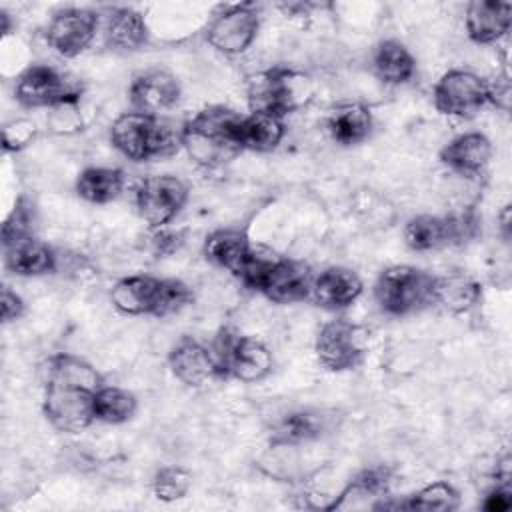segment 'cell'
<instances>
[{
  "label": "cell",
  "instance_id": "obj_1",
  "mask_svg": "<svg viewBox=\"0 0 512 512\" xmlns=\"http://www.w3.org/2000/svg\"><path fill=\"white\" fill-rule=\"evenodd\" d=\"M242 114L226 106H206L182 124V148L202 166H220L240 150Z\"/></svg>",
  "mask_w": 512,
  "mask_h": 512
},
{
  "label": "cell",
  "instance_id": "obj_2",
  "mask_svg": "<svg viewBox=\"0 0 512 512\" xmlns=\"http://www.w3.org/2000/svg\"><path fill=\"white\" fill-rule=\"evenodd\" d=\"M114 148L134 162L166 158L182 148V124L142 112L120 114L110 128Z\"/></svg>",
  "mask_w": 512,
  "mask_h": 512
},
{
  "label": "cell",
  "instance_id": "obj_3",
  "mask_svg": "<svg viewBox=\"0 0 512 512\" xmlns=\"http://www.w3.org/2000/svg\"><path fill=\"white\" fill-rule=\"evenodd\" d=\"M374 298L392 316L418 312L434 304V274L408 264L390 266L376 278Z\"/></svg>",
  "mask_w": 512,
  "mask_h": 512
},
{
  "label": "cell",
  "instance_id": "obj_4",
  "mask_svg": "<svg viewBox=\"0 0 512 512\" xmlns=\"http://www.w3.org/2000/svg\"><path fill=\"white\" fill-rule=\"evenodd\" d=\"M210 348L220 378L258 382L264 380L274 368V358L268 346L252 336L222 330Z\"/></svg>",
  "mask_w": 512,
  "mask_h": 512
},
{
  "label": "cell",
  "instance_id": "obj_5",
  "mask_svg": "<svg viewBox=\"0 0 512 512\" xmlns=\"http://www.w3.org/2000/svg\"><path fill=\"white\" fill-rule=\"evenodd\" d=\"M308 94L310 88L306 76L280 66L256 74L248 84L250 110L280 118L304 104Z\"/></svg>",
  "mask_w": 512,
  "mask_h": 512
},
{
  "label": "cell",
  "instance_id": "obj_6",
  "mask_svg": "<svg viewBox=\"0 0 512 512\" xmlns=\"http://www.w3.org/2000/svg\"><path fill=\"white\" fill-rule=\"evenodd\" d=\"M476 232H478V218L472 212L450 214V216L422 214L406 222L404 242L410 250L424 252V250H436L442 246L462 244L474 238Z\"/></svg>",
  "mask_w": 512,
  "mask_h": 512
},
{
  "label": "cell",
  "instance_id": "obj_7",
  "mask_svg": "<svg viewBox=\"0 0 512 512\" xmlns=\"http://www.w3.org/2000/svg\"><path fill=\"white\" fill-rule=\"evenodd\" d=\"M94 390L66 384V382H46L42 412L46 420L60 432H82L96 420L94 410Z\"/></svg>",
  "mask_w": 512,
  "mask_h": 512
},
{
  "label": "cell",
  "instance_id": "obj_8",
  "mask_svg": "<svg viewBox=\"0 0 512 512\" xmlns=\"http://www.w3.org/2000/svg\"><path fill=\"white\" fill-rule=\"evenodd\" d=\"M260 28V14L254 4L222 6L206 28L208 44L228 56L246 52Z\"/></svg>",
  "mask_w": 512,
  "mask_h": 512
},
{
  "label": "cell",
  "instance_id": "obj_9",
  "mask_svg": "<svg viewBox=\"0 0 512 512\" xmlns=\"http://www.w3.org/2000/svg\"><path fill=\"white\" fill-rule=\"evenodd\" d=\"M188 200V186L172 174L144 178L136 188L138 216L152 228L170 224Z\"/></svg>",
  "mask_w": 512,
  "mask_h": 512
},
{
  "label": "cell",
  "instance_id": "obj_10",
  "mask_svg": "<svg viewBox=\"0 0 512 512\" xmlns=\"http://www.w3.org/2000/svg\"><path fill=\"white\" fill-rule=\"evenodd\" d=\"M316 358L332 370L344 372L362 364L366 356V334L360 326L346 320H332L324 324L316 336Z\"/></svg>",
  "mask_w": 512,
  "mask_h": 512
},
{
  "label": "cell",
  "instance_id": "obj_11",
  "mask_svg": "<svg viewBox=\"0 0 512 512\" xmlns=\"http://www.w3.org/2000/svg\"><path fill=\"white\" fill-rule=\"evenodd\" d=\"M434 106L444 116L470 118L488 102V84L472 70H448L434 86Z\"/></svg>",
  "mask_w": 512,
  "mask_h": 512
},
{
  "label": "cell",
  "instance_id": "obj_12",
  "mask_svg": "<svg viewBox=\"0 0 512 512\" xmlns=\"http://www.w3.org/2000/svg\"><path fill=\"white\" fill-rule=\"evenodd\" d=\"M314 274L304 262L288 258H266L254 290L276 304H294L310 296Z\"/></svg>",
  "mask_w": 512,
  "mask_h": 512
},
{
  "label": "cell",
  "instance_id": "obj_13",
  "mask_svg": "<svg viewBox=\"0 0 512 512\" xmlns=\"http://www.w3.org/2000/svg\"><path fill=\"white\" fill-rule=\"evenodd\" d=\"M98 24L100 14L90 8L58 10L46 26V42L56 54L74 58L92 44Z\"/></svg>",
  "mask_w": 512,
  "mask_h": 512
},
{
  "label": "cell",
  "instance_id": "obj_14",
  "mask_svg": "<svg viewBox=\"0 0 512 512\" xmlns=\"http://www.w3.org/2000/svg\"><path fill=\"white\" fill-rule=\"evenodd\" d=\"M14 96L26 108H52L64 100L78 98L80 90L56 68L34 64L18 76Z\"/></svg>",
  "mask_w": 512,
  "mask_h": 512
},
{
  "label": "cell",
  "instance_id": "obj_15",
  "mask_svg": "<svg viewBox=\"0 0 512 512\" xmlns=\"http://www.w3.org/2000/svg\"><path fill=\"white\" fill-rule=\"evenodd\" d=\"M168 366L172 374L186 386H204L214 378H220L212 348L192 336H184L172 346Z\"/></svg>",
  "mask_w": 512,
  "mask_h": 512
},
{
  "label": "cell",
  "instance_id": "obj_16",
  "mask_svg": "<svg viewBox=\"0 0 512 512\" xmlns=\"http://www.w3.org/2000/svg\"><path fill=\"white\" fill-rule=\"evenodd\" d=\"M180 100V84L166 70H148L134 78L130 86V102L136 112L160 116Z\"/></svg>",
  "mask_w": 512,
  "mask_h": 512
},
{
  "label": "cell",
  "instance_id": "obj_17",
  "mask_svg": "<svg viewBox=\"0 0 512 512\" xmlns=\"http://www.w3.org/2000/svg\"><path fill=\"white\" fill-rule=\"evenodd\" d=\"M162 292V278L150 274H132L120 278L112 292V306L128 316H156Z\"/></svg>",
  "mask_w": 512,
  "mask_h": 512
},
{
  "label": "cell",
  "instance_id": "obj_18",
  "mask_svg": "<svg viewBox=\"0 0 512 512\" xmlns=\"http://www.w3.org/2000/svg\"><path fill=\"white\" fill-rule=\"evenodd\" d=\"M466 34L476 44H494L508 34L512 4L496 0H474L466 6Z\"/></svg>",
  "mask_w": 512,
  "mask_h": 512
},
{
  "label": "cell",
  "instance_id": "obj_19",
  "mask_svg": "<svg viewBox=\"0 0 512 512\" xmlns=\"http://www.w3.org/2000/svg\"><path fill=\"white\" fill-rule=\"evenodd\" d=\"M360 276L344 266H330L312 280L310 298L328 310H340L350 306L362 294Z\"/></svg>",
  "mask_w": 512,
  "mask_h": 512
},
{
  "label": "cell",
  "instance_id": "obj_20",
  "mask_svg": "<svg viewBox=\"0 0 512 512\" xmlns=\"http://www.w3.org/2000/svg\"><path fill=\"white\" fill-rule=\"evenodd\" d=\"M492 158V142L482 132H464L440 150V162L462 176L480 174Z\"/></svg>",
  "mask_w": 512,
  "mask_h": 512
},
{
  "label": "cell",
  "instance_id": "obj_21",
  "mask_svg": "<svg viewBox=\"0 0 512 512\" xmlns=\"http://www.w3.org/2000/svg\"><path fill=\"white\" fill-rule=\"evenodd\" d=\"M330 430V416L322 410L300 408L284 414L272 428L270 442L274 448H288L316 440Z\"/></svg>",
  "mask_w": 512,
  "mask_h": 512
},
{
  "label": "cell",
  "instance_id": "obj_22",
  "mask_svg": "<svg viewBox=\"0 0 512 512\" xmlns=\"http://www.w3.org/2000/svg\"><path fill=\"white\" fill-rule=\"evenodd\" d=\"M250 238L240 228H220L212 232L204 242V256L212 264L226 268L234 276H240L244 266L254 256Z\"/></svg>",
  "mask_w": 512,
  "mask_h": 512
},
{
  "label": "cell",
  "instance_id": "obj_23",
  "mask_svg": "<svg viewBox=\"0 0 512 512\" xmlns=\"http://www.w3.org/2000/svg\"><path fill=\"white\" fill-rule=\"evenodd\" d=\"M102 34L108 48L118 52H136L148 40V26L138 10L116 6L108 10Z\"/></svg>",
  "mask_w": 512,
  "mask_h": 512
},
{
  "label": "cell",
  "instance_id": "obj_24",
  "mask_svg": "<svg viewBox=\"0 0 512 512\" xmlns=\"http://www.w3.org/2000/svg\"><path fill=\"white\" fill-rule=\"evenodd\" d=\"M4 266L16 276H42L56 270L54 250L34 234L4 246Z\"/></svg>",
  "mask_w": 512,
  "mask_h": 512
},
{
  "label": "cell",
  "instance_id": "obj_25",
  "mask_svg": "<svg viewBox=\"0 0 512 512\" xmlns=\"http://www.w3.org/2000/svg\"><path fill=\"white\" fill-rule=\"evenodd\" d=\"M326 126L334 142L342 146H354L368 138L372 130V112L358 102L338 104L330 112Z\"/></svg>",
  "mask_w": 512,
  "mask_h": 512
},
{
  "label": "cell",
  "instance_id": "obj_26",
  "mask_svg": "<svg viewBox=\"0 0 512 512\" xmlns=\"http://www.w3.org/2000/svg\"><path fill=\"white\" fill-rule=\"evenodd\" d=\"M374 74L384 84H406L416 72V60L400 40H382L372 56Z\"/></svg>",
  "mask_w": 512,
  "mask_h": 512
},
{
  "label": "cell",
  "instance_id": "obj_27",
  "mask_svg": "<svg viewBox=\"0 0 512 512\" xmlns=\"http://www.w3.org/2000/svg\"><path fill=\"white\" fill-rule=\"evenodd\" d=\"M284 138V122L280 116L266 112H250L240 122V146L252 152H270Z\"/></svg>",
  "mask_w": 512,
  "mask_h": 512
},
{
  "label": "cell",
  "instance_id": "obj_28",
  "mask_svg": "<svg viewBox=\"0 0 512 512\" xmlns=\"http://www.w3.org/2000/svg\"><path fill=\"white\" fill-rule=\"evenodd\" d=\"M124 174L118 168L92 166L78 174L76 194L92 204H108L122 194Z\"/></svg>",
  "mask_w": 512,
  "mask_h": 512
},
{
  "label": "cell",
  "instance_id": "obj_29",
  "mask_svg": "<svg viewBox=\"0 0 512 512\" xmlns=\"http://www.w3.org/2000/svg\"><path fill=\"white\" fill-rule=\"evenodd\" d=\"M480 300V286L464 274L434 276V304L444 310L460 314L470 310Z\"/></svg>",
  "mask_w": 512,
  "mask_h": 512
},
{
  "label": "cell",
  "instance_id": "obj_30",
  "mask_svg": "<svg viewBox=\"0 0 512 512\" xmlns=\"http://www.w3.org/2000/svg\"><path fill=\"white\" fill-rule=\"evenodd\" d=\"M48 380L66 382L74 386H82L88 390H98L102 386V378L86 360L72 354H56L48 360ZM46 380V382H48Z\"/></svg>",
  "mask_w": 512,
  "mask_h": 512
},
{
  "label": "cell",
  "instance_id": "obj_31",
  "mask_svg": "<svg viewBox=\"0 0 512 512\" xmlns=\"http://www.w3.org/2000/svg\"><path fill=\"white\" fill-rule=\"evenodd\" d=\"M96 420L106 424H122L136 412V396L120 386H100L94 394Z\"/></svg>",
  "mask_w": 512,
  "mask_h": 512
},
{
  "label": "cell",
  "instance_id": "obj_32",
  "mask_svg": "<svg viewBox=\"0 0 512 512\" xmlns=\"http://www.w3.org/2000/svg\"><path fill=\"white\" fill-rule=\"evenodd\" d=\"M460 504L456 488L444 480L432 482L400 502L402 510H454Z\"/></svg>",
  "mask_w": 512,
  "mask_h": 512
},
{
  "label": "cell",
  "instance_id": "obj_33",
  "mask_svg": "<svg viewBox=\"0 0 512 512\" xmlns=\"http://www.w3.org/2000/svg\"><path fill=\"white\" fill-rule=\"evenodd\" d=\"M192 474L182 466H164L152 478V494L162 502H174L188 494Z\"/></svg>",
  "mask_w": 512,
  "mask_h": 512
},
{
  "label": "cell",
  "instance_id": "obj_34",
  "mask_svg": "<svg viewBox=\"0 0 512 512\" xmlns=\"http://www.w3.org/2000/svg\"><path fill=\"white\" fill-rule=\"evenodd\" d=\"M390 484V470L374 466L362 470L340 496H384Z\"/></svg>",
  "mask_w": 512,
  "mask_h": 512
},
{
  "label": "cell",
  "instance_id": "obj_35",
  "mask_svg": "<svg viewBox=\"0 0 512 512\" xmlns=\"http://www.w3.org/2000/svg\"><path fill=\"white\" fill-rule=\"evenodd\" d=\"M32 222H34L32 202H28L26 198H18L12 212L6 216L4 224H2V246H8L24 236H30Z\"/></svg>",
  "mask_w": 512,
  "mask_h": 512
},
{
  "label": "cell",
  "instance_id": "obj_36",
  "mask_svg": "<svg viewBox=\"0 0 512 512\" xmlns=\"http://www.w3.org/2000/svg\"><path fill=\"white\" fill-rule=\"evenodd\" d=\"M194 294L188 284L176 278H162V292H160V304L156 316H170L180 312L192 302Z\"/></svg>",
  "mask_w": 512,
  "mask_h": 512
},
{
  "label": "cell",
  "instance_id": "obj_37",
  "mask_svg": "<svg viewBox=\"0 0 512 512\" xmlns=\"http://www.w3.org/2000/svg\"><path fill=\"white\" fill-rule=\"evenodd\" d=\"M36 136V124L28 118H14L2 128V148L6 152H18L26 148Z\"/></svg>",
  "mask_w": 512,
  "mask_h": 512
},
{
  "label": "cell",
  "instance_id": "obj_38",
  "mask_svg": "<svg viewBox=\"0 0 512 512\" xmlns=\"http://www.w3.org/2000/svg\"><path fill=\"white\" fill-rule=\"evenodd\" d=\"M78 98H70V100H64L56 106L50 108V116H48V126L58 132V134H70V132H76L82 124V118H80V112H78Z\"/></svg>",
  "mask_w": 512,
  "mask_h": 512
},
{
  "label": "cell",
  "instance_id": "obj_39",
  "mask_svg": "<svg viewBox=\"0 0 512 512\" xmlns=\"http://www.w3.org/2000/svg\"><path fill=\"white\" fill-rule=\"evenodd\" d=\"M488 84V102H492L500 110L510 108V80L508 76H498L494 80H486Z\"/></svg>",
  "mask_w": 512,
  "mask_h": 512
},
{
  "label": "cell",
  "instance_id": "obj_40",
  "mask_svg": "<svg viewBox=\"0 0 512 512\" xmlns=\"http://www.w3.org/2000/svg\"><path fill=\"white\" fill-rule=\"evenodd\" d=\"M0 306H2V320L6 324L12 320H18L24 314V300L10 286L2 288Z\"/></svg>",
  "mask_w": 512,
  "mask_h": 512
},
{
  "label": "cell",
  "instance_id": "obj_41",
  "mask_svg": "<svg viewBox=\"0 0 512 512\" xmlns=\"http://www.w3.org/2000/svg\"><path fill=\"white\" fill-rule=\"evenodd\" d=\"M156 252L166 254V252H174L180 244H182V234L174 232V230H166V228H158V232L154 234L152 240Z\"/></svg>",
  "mask_w": 512,
  "mask_h": 512
},
{
  "label": "cell",
  "instance_id": "obj_42",
  "mask_svg": "<svg viewBox=\"0 0 512 512\" xmlns=\"http://www.w3.org/2000/svg\"><path fill=\"white\" fill-rule=\"evenodd\" d=\"M510 504H512V500H510L508 488H494V490L486 496L484 508L490 510V512H504V510L510 508Z\"/></svg>",
  "mask_w": 512,
  "mask_h": 512
},
{
  "label": "cell",
  "instance_id": "obj_43",
  "mask_svg": "<svg viewBox=\"0 0 512 512\" xmlns=\"http://www.w3.org/2000/svg\"><path fill=\"white\" fill-rule=\"evenodd\" d=\"M500 222H502V236L508 240L510 238V206L506 204L502 214H500Z\"/></svg>",
  "mask_w": 512,
  "mask_h": 512
}]
</instances>
